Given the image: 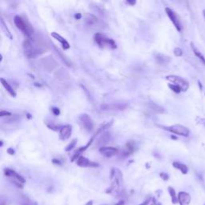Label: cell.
Returning a JSON list of instances; mask_svg holds the SVG:
<instances>
[{
	"label": "cell",
	"instance_id": "obj_17",
	"mask_svg": "<svg viewBox=\"0 0 205 205\" xmlns=\"http://www.w3.org/2000/svg\"><path fill=\"white\" fill-rule=\"evenodd\" d=\"M0 81H1V83H2V85L5 87V89L8 91V93L11 95V96H13V97L16 96V93H15V91H14V89L12 88V87H11V86L8 84V82L7 81V80L4 79L3 78H1Z\"/></svg>",
	"mask_w": 205,
	"mask_h": 205
},
{
	"label": "cell",
	"instance_id": "obj_29",
	"mask_svg": "<svg viewBox=\"0 0 205 205\" xmlns=\"http://www.w3.org/2000/svg\"><path fill=\"white\" fill-rule=\"evenodd\" d=\"M52 112L54 113L55 115H59L60 114L59 109L57 108V107H53V108H52Z\"/></svg>",
	"mask_w": 205,
	"mask_h": 205
},
{
	"label": "cell",
	"instance_id": "obj_2",
	"mask_svg": "<svg viewBox=\"0 0 205 205\" xmlns=\"http://www.w3.org/2000/svg\"><path fill=\"white\" fill-rule=\"evenodd\" d=\"M14 23L18 30L22 31L27 38H31L34 34V28L27 20L24 19L23 17L16 15L14 18Z\"/></svg>",
	"mask_w": 205,
	"mask_h": 205
},
{
	"label": "cell",
	"instance_id": "obj_30",
	"mask_svg": "<svg viewBox=\"0 0 205 205\" xmlns=\"http://www.w3.org/2000/svg\"><path fill=\"white\" fill-rule=\"evenodd\" d=\"M149 202H150V199H147V200H146L145 201H143V203L139 205H147L149 203Z\"/></svg>",
	"mask_w": 205,
	"mask_h": 205
},
{
	"label": "cell",
	"instance_id": "obj_20",
	"mask_svg": "<svg viewBox=\"0 0 205 205\" xmlns=\"http://www.w3.org/2000/svg\"><path fill=\"white\" fill-rule=\"evenodd\" d=\"M168 192L171 196V198H172V203L175 204V203H178V196H176L175 189L173 188L172 187H168Z\"/></svg>",
	"mask_w": 205,
	"mask_h": 205
},
{
	"label": "cell",
	"instance_id": "obj_34",
	"mask_svg": "<svg viewBox=\"0 0 205 205\" xmlns=\"http://www.w3.org/2000/svg\"><path fill=\"white\" fill-rule=\"evenodd\" d=\"M127 3L129 4H131V5H134V4H136V1H132V2H131V1H127Z\"/></svg>",
	"mask_w": 205,
	"mask_h": 205
},
{
	"label": "cell",
	"instance_id": "obj_7",
	"mask_svg": "<svg viewBox=\"0 0 205 205\" xmlns=\"http://www.w3.org/2000/svg\"><path fill=\"white\" fill-rule=\"evenodd\" d=\"M165 11L167 15L168 16V18H170L171 22L172 23L173 25H174L175 27L176 28V30H177L179 32H181L182 26H181V23H180V19H179L178 16H177V15H176V13H175L172 10L169 8H166Z\"/></svg>",
	"mask_w": 205,
	"mask_h": 205
},
{
	"label": "cell",
	"instance_id": "obj_26",
	"mask_svg": "<svg viewBox=\"0 0 205 205\" xmlns=\"http://www.w3.org/2000/svg\"><path fill=\"white\" fill-rule=\"evenodd\" d=\"M75 142H76V140H72V141H71V143H70L69 145L67 147V148H66V151H70L71 149H72L73 147H74V145H75Z\"/></svg>",
	"mask_w": 205,
	"mask_h": 205
},
{
	"label": "cell",
	"instance_id": "obj_32",
	"mask_svg": "<svg viewBox=\"0 0 205 205\" xmlns=\"http://www.w3.org/2000/svg\"><path fill=\"white\" fill-rule=\"evenodd\" d=\"M81 16H82V15H80V14H77V15H74L75 18H77V19H79V18H81Z\"/></svg>",
	"mask_w": 205,
	"mask_h": 205
},
{
	"label": "cell",
	"instance_id": "obj_3",
	"mask_svg": "<svg viewBox=\"0 0 205 205\" xmlns=\"http://www.w3.org/2000/svg\"><path fill=\"white\" fill-rule=\"evenodd\" d=\"M122 179H123V175L121 172L117 168H113L111 173V185L109 187L108 190H107V193L115 194V193L118 192L121 186Z\"/></svg>",
	"mask_w": 205,
	"mask_h": 205
},
{
	"label": "cell",
	"instance_id": "obj_21",
	"mask_svg": "<svg viewBox=\"0 0 205 205\" xmlns=\"http://www.w3.org/2000/svg\"><path fill=\"white\" fill-rule=\"evenodd\" d=\"M150 106H151V108L152 109L153 111H156V112H159V113L164 112V109H163L162 107H160V105H158V104L151 103V104H150Z\"/></svg>",
	"mask_w": 205,
	"mask_h": 205
},
{
	"label": "cell",
	"instance_id": "obj_11",
	"mask_svg": "<svg viewBox=\"0 0 205 205\" xmlns=\"http://www.w3.org/2000/svg\"><path fill=\"white\" fill-rule=\"evenodd\" d=\"M100 152L105 157H112L118 153V149L113 147H102L100 148Z\"/></svg>",
	"mask_w": 205,
	"mask_h": 205
},
{
	"label": "cell",
	"instance_id": "obj_33",
	"mask_svg": "<svg viewBox=\"0 0 205 205\" xmlns=\"http://www.w3.org/2000/svg\"><path fill=\"white\" fill-rule=\"evenodd\" d=\"M124 201H119L118 203H116L115 205H124Z\"/></svg>",
	"mask_w": 205,
	"mask_h": 205
},
{
	"label": "cell",
	"instance_id": "obj_18",
	"mask_svg": "<svg viewBox=\"0 0 205 205\" xmlns=\"http://www.w3.org/2000/svg\"><path fill=\"white\" fill-rule=\"evenodd\" d=\"M172 165L175 168L180 170L182 172V174L186 175L188 172V167H187V165L183 164V163H179V162H174V163H172Z\"/></svg>",
	"mask_w": 205,
	"mask_h": 205
},
{
	"label": "cell",
	"instance_id": "obj_4",
	"mask_svg": "<svg viewBox=\"0 0 205 205\" xmlns=\"http://www.w3.org/2000/svg\"><path fill=\"white\" fill-rule=\"evenodd\" d=\"M94 39L97 44L100 47H107L111 49H115L116 48V44L114 42V40L111 38H109L106 35L100 34V33H96L94 36Z\"/></svg>",
	"mask_w": 205,
	"mask_h": 205
},
{
	"label": "cell",
	"instance_id": "obj_6",
	"mask_svg": "<svg viewBox=\"0 0 205 205\" xmlns=\"http://www.w3.org/2000/svg\"><path fill=\"white\" fill-rule=\"evenodd\" d=\"M166 79L175 85L179 86L181 88L182 91H187L189 88V83L185 79L182 78V77L172 74V75H167Z\"/></svg>",
	"mask_w": 205,
	"mask_h": 205
},
{
	"label": "cell",
	"instance_id": "obj_27",
	"mask_svg": "<svg viewBox=\"0 0 205 205\" xmlns=\"http://www.w3.org/2000/svg\"><path fill=\"white\" fill-rule=\"evenodd\" d=\"M11 113L9 112V111H1V112H0V116H1V117H3V116H11Z\"/></svg>",
	"mask_w": 205,
	"mask_h": 205
},
{
	"label": "cell",
	"instance_id": "obj_31",
	"mask_svg": "<svg viewBox=\"0 0 205 205\" xmlns=\"http://www.w3.org/2000/svg\"><path fill=\"white\" fill-rule=\"evenodd\" d=\"M8 153H9L10 155H14V153H15V151H14V150H13V149H11V148H9L8 149Z\"/></svg>",
	"mask_w": 205,
	"mask_h": 205
},
{
	"label": "cell",
	"instance_id": "obj_22",
	"mask_svg": "<svg viewBox=\"0 0 205 205\" xmlns=\"http://www.w3.org/2000/svg\"><path fill=\"white\" fill-rule=\"evenodd\" d=\"M168 87H169V88L172 90V91H174L175 93H177V94H179V93H180L182 91L181 88H180L179 86L175 85V84H169Z\"/></svg>",
	"mask_w": 205,
	"mask_h": 205
},
{
	"label": "cell",
	"instance_id": "obj_5",
	"mask_svg": "<svg viewBox=\"0 0 205 205\" xmlns=\"http://www.w3.org/2000/svg\"><path fill=\"white\" fill-rule=\"evenodd\" d=\"M162 127L164 130H167V131H170V132L178 135V136H183V137H188L190 135V130L187 127L181 125V124H174V125L168 126V127L162 126Z\"/></svg>",
	"mask_w": 205,
	"mask_h": 205
},
{
	"label": "cell",
	"instance_id": "obj_13",
	"mask_svg": "<svg viewBox=\"0 0 205 205\" xmlns=\"http://www.w3.org/2000/svg\"><path fill=\"white\" fill-rule=\"evenodd\" d=\"M192 198L189 193L185 192H180L178 194V203L180 205H189Z\"/></svg>",
	"mask_w": 205,
	"mask_h": 205
},
{
	"label": "cell",
	"instance_id": "obj_10",
	"mask_svg": "<svg viewBox=\"0 0 205 205\" xmlns=\"http://www.w3.org/2000/svg\"><path fill=\"white\" fill-rule=\"evenodd\" d=\"M77 165L81 167H98L99 164L98 163H93V162L90 161L88 159L85 158L84 156H79L77 160Z\"/></svg>",
	"mask_w": 205,
	"mask_h": 205
},
{
	"label": "cell",
	"instance_id": "obj_1",
	"mask_svg": "<svg viewBox=\"0 0 205 205\" xmlns=\"http://www.w3.org/2000/svg\"><path fill=\"white\" fill-rule=\"evenodd\" d=\"M25 55L29 59L35 58L44 52V44L35 38H27L23 42Z\"/></svg>",
	"mask_w": 205,
	"mask_h": 205
},
{
	"label": "cell",
	"instance_id": "obj_12",
	"mask_svg": "<svg viewBox=\"0 0 205 205\" xmlns=\"http://www.w3.org/2000/svg\"><path fill=\"white\" fill-rule=\"evenodd\" d=\"M71 126L65 125L60 128L59 131V139L61 140H67L71 137Z\"/></svg>",
	"mask_w": 205,
	"mask_h": 205
},
{
	"label": "cell",
	"instance_id": "obj_15",
	"mask_svg": "<svg viewBox=\"0 0 205 205\" xmlns=\"http://www.w3.org/2000/svg\"><path fill=\"white\" fill-rule=\"evenodd\" d=\"M51 35L54 38H55V39H56V40H58L60 44H62L63 48H64V50L69 49V48H70L69 43L67 42V41L65 39V38H63V37L61 36V35H60L59 34H58V33H56V32H51Z\"/></svg>",
	"mask_w": 205,
	"mask_h": 205
},
{
	"label": "cell",
	"instance_id": "obj_28",
	"mask_svg": "<svg viewBox=\"0 0 205 205\" xmlns=\"http://www.w3.org/2000/svg\"><path fill=\"white\" fill-rule=\"evenodd\" d=\"M160 177H161L162 179H163V180H168V179H169L168 175L166 174V173H163V172L160 173Z\"/></svg>",
	"mask_w": 205,
	"mask_h": 205
},
{
	"label": "cell",
	"instance_id": "obj_8",
	"mask_svg": "<svg viewBox=\"0 0 205 205\" xmlns=\"http://www.w3.org/2000/svg\"><path fill=\"white\" fill-rule=\"evenodd\" d=\"M4 172H5L6 176H8V177H10V178L15 180V184H17L18 187H23V185L21 183H25V180H24L20 175H18V173L15 172V171H13L9 168L5 169V170H4Z\"/></svg>",
	"mask_w": 205,
	"mask_h": 205
},
{
	"label": "cell",
	"instance_id": "obj_37",
	"mask_svg": "<svg viewBox=\"0 0 205 205\" xmlns=\"http://www.w3.org/2000/svg\"><path fill=\"white\" fill-rule=\"evenodd\" d=\"M152 205H161V203H154Z\"/></svg>",
	"mask_w": 205,
	"mask_h": 205
},
{
	"label": "cell",
	"instance_id": "obj_23",
	"mask_svg": "<svg viewBox=\"0 0 205 205\" xmlns=\"http://www.w3.org/2000/svg\"><path fill=\"white\" fill-rule=\"evenodd\" d=\"M156 59H157L158 60H160V64L168 62L169 60H170V58H169V57L164 56V55H163V54H159L158 56L156 57Z\"/></svg>",
	"mask_w": 205,
	"mask_h": 205
},
{
	"label": "cell",
	"instance_id": "obj_9",
	"mask_svg": "<svg viewBox=\"0 0 205 205\" xmlns=\"http://www.w3.org/2000/svg\"><path fill=\"white\" fill-rule=\"evenodd\" d=\"M79 122L80 124L82 125V127L85 129L86 131H92L93 127H94V124H93V122L91 118L87 114H82L81 115L79 116Z\"/></svg>",
	"mask_w": 205,
	"mask_h": 205
},
{
	"label": "cell",
	"instance_id": "obj_16",
	"mask_svg": "<svg viewBox=\"0 0 205 205\" xmlns=\"http://www.w3.org/2000/svg\"><path fill=\"white\" fill-rule=\"evenodd\" d=\"M191 47H192L193 53H194L196 58L199 59L200 60V62H201L203 65H205V57L203 56V54L199 51V49L193 44V43H191Z\"/></svg>",
	"mask_w": 205,
	"mask_h": 205
},
{
	"label": "cell",
	"instance_id": "obj_25",
	"mask_svg": "<svg viewBox=\"0 0 205 205\" xmlns=\"http://www.w3.org/2000/svg\"><path fill=\"white\" fill-rule=\"evenodd\" d=\"M196 121H197L198 124H201L203 127L205 128V119L204 118H201V117H197L196 118Z\"/></svg>",
	"mask_w": 205,
	"mask_h": 205
},
{
	"label": "cell",
	"instance_id": "obj_36",
	"mask_svg": "<svg viewBox=\"0 0 205 205\" xmlns=\"http://www.w3.org/2000/svg\"><path fill=\"white\" fill-rule=\"evenodd\" d=\"M203 18H204V20H205V10H203Z\"/></svg>",
	"mask_w": 205,
	"mask_h": 205
},
{
	"label": "cell",
	"instance_id": "obj_14",
	"mask_svg": "<svg viewBox=\"0 0 205 205\" xmlns=\"http://www.w3.org/2000/svg\"><path fill=\"white\" fill-rule=\"evenodd\" d=\"M44 62V67L47 71H52L56 67L57 64L55 60L53 59L52 57H47L43 60Z\"/></svg>",
	"mask_w": 205,
	"mask_h": 205
},
{
	"label": "cell",
	"instance_id": "obj_24",
	"mask_svg": "<svg viewBox=\"0 0 205 205\" xmlns=\"http://www.w3.org/2000/svg\"><path fill=\"white\" fill-rule=\"evenodd\" d=\"M173 52H174V54L176 57H181L183 55V51L180 47H176Z\"/></svg>",
	"mask_w": 205,
	"mask_h": 205
},
{
	"label": "cell",
	"instance_id": "obj_35",
	"mask_svg": "<svg viewBox=\"0 0 205 205\" xmlns=\"http://www.w3.org/2000/svg\"><path fill=\"white\" fill-rule=\"evenodd\" d=\"M92 204H93V202L92 201H89L86 205H92Z\"/></svg>",
	"mask_w": 205,
	"mask_h": 205
},
{
	"label": "cell",
	"instance_id": "obj_19",
	"mask_svg": "<svg viewBox=\"0 0 205 205\" xmlns=\"http://www.w3.org/2000/svg\"><path fill=\"white\" fill-rule=\"evenodd\" d=\"M1 27H2V30L3 31L4 34H5V35H7L10 39H12V35H11V31H10V30L8 29V27H7V25H6L3 18H1Z\"/></svg>",
	"mask_w": 205,
	"mask_h": 205
},
{
	"label": "cell",
	"instance_id": "obj_38",
	"mask_svg": "<svg viewBox=\"0 0 205 205\" xmlns=\"http://www.w3.org/2000/svg\"><path fill=\"white\" fill-rule=\"evenodd\" d=\"M204 205H205V204H204Z\"/></svg>",
	"mask_w": 205,
	"mask_h": 205
}]
</instances>
